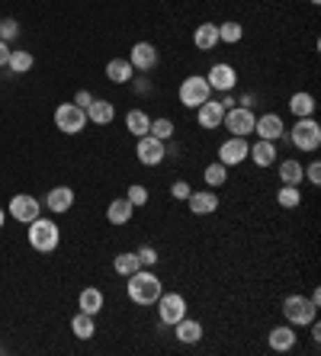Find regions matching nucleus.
<instances>
[{"label": "nucleus", "instance_id": "nucleus-14", "mask_svg": "<svg viewBox=\"0 0 321 356\" xmlns=\"http://www.w3.org/2000/svg\"><path fill=\"white\" fill-rule=\"evenodd\" d=\"M219 193L215 190H193L187 196V209L193 212V216H215L219 212Z\"/></svg>", "mask_w": 321, "mask_h": 356}, {"label": "nucleus", "instance_id": "nucleus-5", "mask_svg": "<svg viewBox=\"0 0 321 356\" xmlns=\"http://www.w3.org/2000/svg\"><path fill=\"white\" fill-rule=\"evenodd\" d=\"M155 308H157V321H161V327H173L183 315H189V305H187V298H183L180 292H161L157 302H155Z\"/></svg>", "mask_w": 321, "mask_h": 356}, {"label": "nucleus", "instance_id": "nucleus-12", "mask_svg": "<svg viewBox=\"0 0 321 356\" xmlns=\"http://www.w3.org/2000/svg\"><path fill=\"white\" fill-rule=\"evenodd\" d=\"M247 151H251L247 138H238V135H231V138H225L222 145H219V164H225V167L244 164V161H247Z\"/></svg>", "mask_w": 321, "mask_h": 356}, {"label": "nucleus", "instance_id": "nucleus-27", "mask_svg": "<svg viewBox=\"0 0 321 356\" xmlns=\"http://www.w3.org/2000/svg\"><path fill=\"white\" fill-rule=\"evenodd\" d=\"M107 77H109V83H119V87H123V83H129L135 77L132 61H129V58H113L107 65Z\"/></svg>", "mask_w": 321, "mask_h": 356}, {"label": "nucleus", "instance_id": "nucleus-21", "mask_svg": "<svg viewBox=\"0 0 321 356\" xmlns=\"http://www.w3.org/2000/svg\"><path fill=\"white\" fill-rule=\"evenodd\" d=\"M103 305H107V296H103L97 286H87V289H81V296H77V308L87 312V315H93V318L103 312Z\"/></svg>", "mask_w": 321, "mask_h": 356}, {"label": "nucleus", "instance_id": "nucleus-11", "mask_svg": "<svg viewBox=\"0 0 321 356\" xmlns=\"http://www.w3.org/2000/svg\"><path fill=\"white\" fill-rule=\"evenodd\" d=\"M206 83L212 87V93H231L235 87H238V71H235L231 65H225V61H219V65L209 67Z\"/></svg>", "mask_w": 321, "mask_h": 356}, {"label": "nucleus", "instance_id": "nucleus-4", "mask_svg": "<svg viewBox=\"0 0 321 356\" xmlns=\"http://www.w3.org/2000/svg\"><path fill=\"white\" fill-rule=\"evenodd\" d=\"M283 318L292 327H308V324L318 318V305H315L308 296H286L283 298Z\"/></svg>", "mask_w": 321, "mask_h": 356}, {"label": "nucleus", "instance_id": "nucleus-3", "mask_svg": "<svg viewBox=\"0 0 321 356\" xmlns=\"http://www.w3.org/2000/svg\"><path fill=\"white\" fill-rule=\"evenodd\" d=\"M286 138L289 145L302 154H312V151L321 148V125L315 116H305V119H296L292 129H286Z\"/></svg>", "mask_w": 321, "mask_h": 356}, {"label": "nucleus", "instance_id": "nucleus-32", "mask_svg": "<svg viewBox=\"0 0 321 356\" xmlns=\"http://www.w3.org/2000/svg\"><path fill=\"white\" fill-rule=\"evenodd\" d=\"M33 65H36V58H33V51H10V58H7V67L13 71V74H26V71H33Z\"/></svg>", "mask_w": 321, "mask_h": 356}, {"label": "nucleus", "instance_id": "nucleus-26", "mask_svg": "<svg viewBox=\"0 0 321 356\" xmlns=\"http://www.w3.org/2000/svg\"><path fill=\"white\" fill-rule=\"evenodd\" d=\"M315 106H318V103H315V97L308 90H299V93H292V97H289V113H292L296 119L315 116Z\"/></svg>", "mask_w": 321, "mask_h": 356}, {"label": "nucleus", "instance_id": "nucleus-22", "mask_svg": "<svg viewBox=\"0 0 321 356\" xmlns=\"http://www.w3.org/2000/svg\"><path fill=\"white\" fill-rule=\"evenodd\" d=\"M132 216H135V206L125 196L113 199V202L107 206V222L109 225H129L132 222Z\"/></svg>", "mask_w": 321, "mask_h": 356}, {"label": "nucleus", "instance_id": "nucleus-28", "mask_svg": "<svg viewBox=\"0 0 321 356\" xmlns=\"http://www.w3.org/2000/svg\"><path fill=\"white\" fill-rule=\"evenodd\" d=\"M71 334H75L77 340H91L93 334H97V318L87 315V312H77V315L71 318Z\"/></svg>", "mask_w": 321, "mask_h": 356}, {"label": "nucleus", "instance_id": "nucleus-40", "mask_svg": "<svg viewBox=\"0 0 321 356\" xmlns=\"http://www.w3.org/2000/svg\"><path fill=\"white\" fill-rule=\"evenodd\" d=\"M189 193H193V186H189L187 180H173V183H171V196L177 199V202H187Z\"/></svg>", "mask_w": 321, "mask_h": 356}, {"label": "nucleus", "instance_id": "nucleus-1", "mask_svg": "<svg viewBox=\"0 0 321 356\" xmlns=\"http://www.w3.org/2000/svg\"><path fill=\"white\" fill-rule=\"evenodd\" d=\"M125 292H129V298H132L135 305L141 308H151L157 302V296L164 292V286H161V276L155 273V270H148V266H141V270H135L132 276H125Z\"/></svg>", "mask_w": 321, "mask_h": 356}, {"label": "nucleus", "instance_id": "nucleus-31", "mask_svg": "<svg viewBox=\"0 0 321 356\" xmlns=\"http://www.w3.org/2000/svg\"><path fill=\"white\" fill-rule=\"evenodd\" d=\"M113 270L119 276H132L135 270H141L139 257H135V250H123V254H116V257H113Z\"/></svg>", "mask_w": 321, "mask_h": 356}, {"label": "nucleus", "instance_id": "nucleus-18", "mask_svg": "<svg viewBox=\"0 0 321 356\" xmlns=\"http://www.w3.org/2000/svg\"><path fill=\"white\" fill-rule=\"evenodd\" d=\"M71 206H75V190L71 186H52L45 193V209L52 216H65V212H71Z\"/></svg>", "mask_w": 321, "mask_h": 356}, {"label": "nucleus", "instance_id": "nucleus-20", "mask_svg": "<svg viewBox=\"0 0 321 356\" xmlns=\"http://www.w3.org/2000/svg\"><path fill=\"white\" fill-rule=\"evenodd\" d=\"M247 158L254 161L257 167H273L276 164V141L257 138L254 145H251V151H247Z\"/></svg>", "mask_w": 321, "mask_h": 356}, {"label": "nucleus", "instance_id": "nucleus-15", "mask_svg": "<svg viewBox=\"0 0 321 356\" xmlns=\"http://www.w3.org/2000/svg\"><path fill=\"white\" fill-rule=\"evenodd\" d=\"M157 49L151 45V42H135L132 51H129V61H132V67L139 71V74H148V71H155L157 67Z\"/></svg>", "mask_w": 321, "mask_h": 356}, {"label": "nucleus", "instance_id": "nucleus-43", "mask_svg": "<svg viewBox=\"0 0 321 356\" xmlns=\"http://www.w3.org/2000/svg\"><path fill=\"white\" fill-rule=\"evenodd\" d=\"M10 51H13V49H10V42H3V39H0V67H7Z\"/></svg>", "mask_w": 321, "mask_h": 356}, {"label": "nucleus", "instance_id": "nucleus-2", "mask_svg": "<svg viewBox=\"0 0 321 356\" xmlns=\"http://www.w3.org/2000/svg\"><path fill=\"white\" fill-rule=\"evenodd\" d=\"M29 232H26V238H29V248L39 250V254H52V250H58V244H61V228H58L55 218H45L39 216L36 222L26 225Z\"/></svg>", "mask_w": 321, "mask_h": 356}, {"label": "nucleus", "instance_id": "nucleus-16", "mask_svg": "<svg viewBox=\"0 0 321 356\" xmlns=\"http://www.w3.org/2000/svg\"><path fill=\"white\" fill-rule=\"evenodd\" d=\"M254 135H257V138H264V141H280V138H286V125H283L280 113H264V116H257Z\"/></svg>", "mask_w": 321, "mask_h": 356}, {"label": "nucleus", "instance_id": "nucleus-41", "mask_svg": "<svg viewBox=\"0 0 321 356\" xmlns=\"http://www.w3.org/2000/svg\"><path fill=\"white\" fill-rule=\"evenodd\" d=\"M305 183L308 186H321V161H312V164L305 167Z\"/></svg>", "mask_w": 321, "mask_h": 356}, {"label": "nucleus", "instance_id": "nucleus-7", "mask_svg": "<svg viewBox=\"0 0 321 356\" xmlns=\"http://www.w3.org/2000/svg\"><path fill=\"white\" fill-rule=\"evenodd\" d=\"M55 129L65 135H81L87 129V109L75 103H58L55 106Z\"/></svg>", "mask_w": 321, "mask_h": 356}, {"label": "nucleus", "instance_id": "nucleus-38", "mask_svg": "<svg viewBox=\"0 0 321 356\" xmlns=\"http://www.w3.org/2000/svg\"><path fill=\"white\" fill-rule=\"evenodd\" d=\"M0 39H3V42L19 39V23L13 17H3V19H0Z\"/></svg>", "mask_w": 321, "mask_h": 356}, {"label": "nucleus", "instance_id": "nucleus-24", "mask_svg": "<svg viewBox=\"0 0 321 356\" xmlns=\"http://www.w3.org/2000/svg\"><path fill=\"white\" fill-rule=\"evenodd\" d=\"M116 119V106L109 103V99H100V97H93V103L87 106V122H93V125H109Z\"/></svg>", "mask_w": 321, "mask_h": 356}, {"label": "nucleus", "instance_id": "nucleus-25", "mask_svg": "<svg viewBox=\"0 0 321 356\" xmlns=\"http://www.w3.org/2000/svg\"><path fill=\"white\" fill-rule=\"evenodd\" d=\"M276 174H280V180L286 183V186H302L305 167H302V161H296V158H283L280 167H276Z\"/></svg>", "mask_w": 321, "mask_h": 356}, {"label": "nucleus", "instance_id": "nucleus-44", "mask_svg": "<svg viewBox=\"0 0 321 356\" xmlns=\"http://www.w3.org/2000/svg\"><path fill=\"white\" fill-rule=\"evenodd\" d=\"M238 106H247V109H254V106H257V93H244V97L238 99Z\"/></svg>", "mask_w": 321, "mask_h": 356}, {"label": "nucleus", "instance_id": "nucleus-33", "mask_svg": "<svg viewBox=\"0 0 321 356\" xmlns=\"http://www.w3.org/2000/svg\"><path fill=\"white\" fill-rule=\"evenodd\" d=\"M203 180H206L209 190H219V186H225V183H228V167L215 161V164H209L206 170H203Z\"/></svg>", "mask_w": 321, "mask_h": 356}, {"label": "nucleus", "instance_id": "nucleus-36", "mask_svg": "<svg viewBox=\"0 0 321 356\" xmlns=\"http://www.w3.org/2000/svg\"><path fill=\"white\" fill-rule=\"evenodd\" d=\"M125 199H129L135 209H139V206H148V186H141V183H132V186L125 190Z\"/></svg>", "mask_w": 321, "mask_h": 356}, {"label": "nucleus", "instance_id": "nucleus-42", "mask_svg": "<svg viewBox=\"0 0 321 356\" xmlns=\"http://www.w3.org/2000/svg\"><path fill=\"white\" fill-rule=\"evenodd\" d=\"M71 103H75V106H81V109H87V106L93 103V93H91V90H77Z\"/></svg>", "mask_w": 321, "mask_h": 356}, {"label": "nucleus", "instance_id": "nucleus-30", "mask_svg": "<svg viewBox=\"0 0 321 356\" xmlns=\"http://www.w3.org/2000/svg\"><path fill=\"white\" fill-rule=\"evenodd\" d=\"M241 39H244V26H241L238 19H225V23H219V42H225V45H238Z\"/></svg>", "mask_w": 321, "mask_h": 356}, {"label": "nucleus", "instance_id": "nucleus-9", "mask_svg": "<svg viewBox=\"0 0 321 356\" xmlns=\"http://www.w3.org/2000/svg\"><path fill=\"white\" fill-rule=\"evenodd\" d=\"M135 158L145 167H161L167 161V141L155 138V135H141L135 145Z\"/></svg>", "mask_w": 321, "mask_h": 356}, {"label": "nucleus", "instance_id": "nucleus-13", "mask_svg": "<svg viewBox=\"0 0 321 356\" xmlns=\"http://www.w3.org/2000/svg\"><path fill=\"white\" fill-rule=\"evenodd\" d=\"M193 113H196L199 129H206V132H212V129H222V119H225L222 99H212V97H209L206 103H203V106H196Z\"/></svg>", "mask_w": 321, "mask_h": 356}, {"label": "nucleus", "instance_id": "nucleus-47", "mask_svg": "<svg viewBox=\"0 0 321 356\" xmlns=\"http://www.w3.org/2000/svg\"><path fill=\"white\" fill-rule=\"evenodd\" d=\"M308 3H315V7H318V3H321V0H308Z\"/></svg>", "mask_w": 321, "mask_h": 356}, {"label": "nucleus", "instance_id": "nucleus-45", "mask_svg": "<svg viewBox=\"0 0 321 356\" xmlns=\"http://www.w3.org/2000/svg\"><path fill=\"white\" fill-rule=\"evenodd\" d=\"M308 327H312V340H315V343H321V324H318V318H315Z\"/></svg>", "mask_w": 321, "mask_h": 356}, {"label": "nucleus", "instance_id": "nucleus-19", "mask_svg": "<svg viewBox=\"0 0 321 356\" xmlns=\"http://www.w3.org/2000/svg\"><path fill=\"white\" fill-rule=\"evenodd\" d=\"M173 337L180 340V343H199L203 340V324L196 321V318H189V315H183L180 321L173 324Z\"/></svg>", "mask_w": 321, "mask_h": 356}, {"label": "nucleus", "instance_id": "nucleus-10", "mask_svg": "<svg viewBox=\"0 0 321 356\" xmlns=\"http://www.w3.org/2000/svg\"><path fill=\"white\" fill-rule=\"evenodd\" d=\"M254 122H257L254 109H247V106H231V109H225V119H222L225 129H228L231 135H238V138H247V135H254Z\"/></svg>", "mask_w": 321, "mask_h": 356}, {"label": "nucleus", "instance_id": "nucleus-34", "mask_svg": "<svg viewBox=\"0 0 321 356\" xmlns=\"http://www.w3.org/2000/svg\"><path fill=\"white\" fill-rule=\"evenodd\" d=\"M276 206H280V209H299V206H302V190H299V186H286V183H283L280 190H276Z\"/></svg>", "mask_w": 321, "mask_h": 356}, {"label": "nucleus", "instance_id": "nucleus-29", "mask_svg": "<svg viewBox=\"0 0 321 356\" xmlns=\"http://www.w3.org/2000/svg\"><path fill=\"white\" fill-rule=\"evenodd\" d=\"M125 129H129L135 138H141V135H148V129H151V116L145 109H129V113H125Z\"/></svg>", "mask_w": 321, "mask_h": 356}, {"label": "nucleus", "instance_id": "nucleus-8", "mask_svg": "<svg viewBox=\"0 0 321 356\" xmlns=\"http://www.w3.org/2000/svg\"><path fill=\"white\" fill-rule=\"evenodd\" d=\"M7 216L19 225H29L42 216V202L36 196H29V193H17V196L7 202Z\"/></svg>", "mask_w": 321, "mask_h": 356}, {"label": "nucleus", "instance_id": "nucleus-23", "mask_svg": "<svg viewBox=\"0 0 321 356\" xmlns=\"http://www.w3.org/2000/svg\"><path fill=\"white\" fill-rule=\"evenodd\" d=\"M193 45L199 51H212L219 45V23H199L193 29Z\"/></svg>", "mask_w": 321, "mask_h": 356}, {"label": "nucleus", "instance_id": "nucleus-46", "mask_svg": "<svg viewBox=\"0 0 321 356\" xmlns=\"http://www.w3.org/2000/svg\"><path fill=\"white\" fill-rule=\"evenodd\" d=\"M3 222H7V209L0 206V228H3Z\"/></svg>", "mask_w": 321, "mask_h": 356}, {"label": "nucleus", "instance_id": "nucleus-6", "mask_svg": "<svg viewBox=\"0 0 321 356\" xmlns=\"http://www.w3.org/2000/svg\"><path fill=\"white\" fill-rule=\"evenodd\" d=\"M177 97H180V103L187 109H196V106H203V103L212 97V87L206 83V74H189V77H183L180 81Z\"/></svg>", "mask_w": 321, "mask_h": 356}, {"label": "nucleus", "instance_id": "nucleus-17", "mask_svg": "<svg viewBox=\"0 0 321 356\" xmlns=\"http://www.w3.org/2000/svg\"><path fill=\"white\" fill-rule=\"evenodd\" d=\"M267 343H270V350H276V353H289V350H296L299 334L292 324H276V327L267 334Z\"/></svg>", "mask_w": 321, "mask_h": 356}, {"label": "nucleus", "instance_id": "nucleus-37", "mask_svg": "<svg viewBox=\"0 0 321 356\" xmlns=\"http://www.w3.org/2000/svg\"><path fill=\"white\" fill-rule=\"evenodd\" d=\"M135 257H139V264H141V266H148V270H155L157 260H161V254H157V250L151 248V244H141V248L135 250Z\"/></svg>", "mask_w": 321, "mask_h": 356}, {"label": "nucleus", "instance_id": "nucleus-35", "mask_svg": "<svg viewBox=\"0 0 321 356\" xmlns=\"http://www.w3.org/2000/svg\"><path fill=\"white\" fill-rule=\"evenodd\" d=\"M173 129H177V125L167 116H157V119H151L148 135H155V138H161V141H173Z\"/></svg>", "mask_w": 321, "mask_h": 356}, {"label": "nucleus", "instance_id": "nucleus-39", "mask_svg": "<svg viewBox=\"0 0 321 356\" xmlns=\"http://www.w3.org/2000/svg\"><path fill=\"white\" fill-rule=\"evenodd\" d=\"M129 87H132V90L139 93V97H145V93L155 90V87H151V77H148V74H141V77H139V71H135V77L129 81Z\"/></svg>", "mask_w": 321, "mask_h": 356}]
</instances>
